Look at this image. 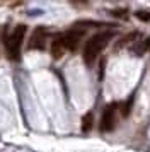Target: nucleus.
Segmentation results:
<instances>
[{"instance_id": "nucleus-1", "label": "nucleus", "mask_w": 150, "mask_h": 152, "mask_svg": "<svg viewBox=\"0 0 150 152\" xmlns=\"http://www.w3.org/2000/svg\"><path fill=\"white\" fill-rule=\"evenodd\" d=\"M113 36H114L113 31H104V33H99V34L92 36L87 41L85 48H84V62L87 63V65H92L94 60L99 56V53L108 46L109 39H111Z\"/></svg>"}, {"instance_id": "nucleus-2", "label": "nucleus", "mask_w": 150, "mask_h": 152, "mask_svg": "<svg viewBox=\"0 0 150 152\" xmlns=\"http://www.w3.org/2000/svg\"><path fill=\"white\" fill-rule=\"evenodd\" d=\"M24 38H26V26L24 24L15 26V29L12 31V34L9 36V39H7V53H9V58H12V60H19L20 58V46L24 43Z\"/></svg>"}, {"instance_id": "nucleus-3", "label": "nucleus", "mask_w": 150, "mask_h": 152, "mask_svg": "<svg viewBox=\"0 0 150 152\" xmlns=\"http://www.w3.org/2000/svg\"><path fill=\"white\" fill-rule=\"evenodd\" d=\"M116 113H118V104H108L101 118V132H111L116 125Z\"/></svg>"}, {"instance_id": "nucleus-4", "label": "nucleus", "mask_w": 150, "mask_h": 152, "mask_svg": "<svg viewBox=\"0 0 150 152\" xmlns=\"http://www.w3.org/2000/svg\"><path fill=\"white\" fill-rule=\"evenodd\" d=\"M46 39H48V31L44 28H38L33 33L29 43H27V48L29 50H43L44 45H46Z\"/></svg>"}, {"instance_id": "nucleus-5", "label": "nucleus", "mask_w": 150, "mask_h": 152, "mask_svg": "<svg viewBox=\"0 0 150 152\" xmlns=\"http://www.w3.org/2000/svg\"><path fill=\"white\" fill-rule=\"evenodd\" d=\"M82 33L80 29H70L67 34L63 36V43H65V48L70 50V51H75L79 48V43H80V38H82Z\"/></svg>"}, {"instance_id": "nucleus-6", "label": "nucleus", "mask_w": 150, "mask_h": 152, "mask_svg": "<svg viewBox=\"0 0 150 152\" xmlns=\"http://www.w3.org/2000/svg\"><path fill=\"white\" fill-rule=\"evenodd\" d=\"M65 51H67V48H65V43H63V36H56L51 41V56L58 60V58L63 56Z\"/></svg>"}, {"instance_id": "nucleus-7", "label": "nucleus", "mask_w": 150, "mask_h": 152, "mask_svg": "<svg viewBox=\"0 0 150 152\" xmlns=\"http://www.w3.org/2000/svg\"><path fill=\"white\" fill-rule=\"evenodd\" d=\"M92 126H94V115L87 113L85 116L82 118V132H90Z\"/></svg>"}, {"instance_id": "nucleus-8", "label": "nucleus", "mask_w": 150, "mask_h": 152, "mask_svg": "<svg viewBox=\"0 0 150 152\" xmlns=\"http://www.w3.org/2000/svg\"><path fill=\"white\" fill-rule=\"evenodd\" d=\"M133 99H135V96H130V99L121 106V108H123V110H121V115H123V116H128V115H130L131 106H133Z\"/></svg>"}, {"instance_id": "nucleus-9", "label": "nucleus", "mask_w": 150, "mask_h": 152, "mask_svg": "<svg viewBox=\"0 0 150 152\" xmlns=\"http://www.w3.org/2000/svg\"><path fill=\"white\" fill-rule=\"evenodd\" d=\"M135 17L140 19V21H143V22H149L150 21V12L149 10H138V12H135Z\"/></svg>"}, {"instance_id": "nucleus-10", "label": "nucleus", "mask_w": 150, "mask_h": 152, "mask_svg": "<svg viewBox=\"0 0 150 152\" xmlns=\"http://www.w3.org/2000/svg\"><path fill=\"white\" fill-rule=\"evenodd\" d=\"M111 14H113V15H118V17H126V10H125V9H123V10L116 9V10H113Z\"/></svg>"}, {"instance_id": "nucleus-11", "label": "nucleus", "mask_w": 150, "mask_h": 152, "mask_svg": "<svg viewBox=\"0 0 150 152\" xmlns=\"http://www.w3.org/2000/svg\"><path fill=\"white\" fill-rule=\"evenodd\" d=\"M143 48H150V38L145 41V45H143Z\"/></svg>"}]
</instances>
